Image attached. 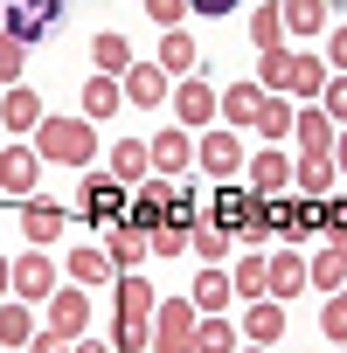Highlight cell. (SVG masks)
I'll use <instances>...</instances> for the list:
<instances>
[{
    "label": "cell",
    "mask_w": 347,
    "mask_h": 353,
    "mask_svg": "<svg viewBox=\"0 0 347 353\" xmlns=\"http://www.w3.org/2000/svg\"><path fill=\"white\" fill-rule=\"evenodd\" d=\"M8 291H15V263H8V256H0V298H8Z\"/></svg>",
    "instance_id": "cell-45"
},
{
    "label": "cell",
    "mask_w": 347,
    "mask_h": 353,
    "mask_svg": "<svg viewBox=\"0 0 347 353\" xmlns=\"http://www.w3.org/2000/svg\"><path fill=\"white\" fill-rule=\"evenodd\" d=\"M195 159H202V173H216V181H236V173L250 166V152H243V139H236V132H202Z\"/></svg>",
    "instance_id": "cell-7"
},
{
    "label": "cell",
    "mask_w": 347,
    "mask_h": 353,
    "mask_svg": "<svg viewBox=\"0 0 347 353\" xmlns=\"http://www.w3.org/2000/svg\"><path fill=\"white\" fill-rule=\"evenodd\" d=\"M264 83L257 77H236L229 90H223V118H229V132H257V118H264Z\"/></svg>",
    "instance_id": "cell-10"
},
{
    "label": "cell",
    "mask_w": 347,
    "mask_h": 353,
    "mask_svg": "<svg viewBox=\"0 0 347 353\" xmlns=\"http://www.w3.org/2000/svg\"><path fill=\"white\" fill-rule=\"evenodd\" d=\"M188 14H236V0H188Z\"/></svg>",
    "instance_id": "cell-43"
},
{
    "label": "cell",
    "mask_w": 347,
    "mask_h": 353,
    "mask_svg": "<svg viewBox=\"0 0 347 353\" xmlns=\"http://www.w3.org/2000/svg\"><path fill=\"white\" fill-rule=\"evenodd\" d=\"M111 277H118V270H111V256H104V250H91V243H84V250H70V284H111Z\"/></svg>",
    "instance_id": "cell-29"
},
{
    "label": "cell",
    "mask_w": 347,
    "mask_h": 353,
    "mask_svg": "<svg viewBox=\"0 0 347 353\" xmlns=\"http://www.w3.org/2000/svg\"><path fill=\"white\" fill-rule=\"evenodd\" d=\"M250 42H257V56L285 49V8H278V0H264V8H250Z\"/></svg>",
    "instance_id": "cell-25"
},
{
    "label": "cell",
    "mask_w": 347,
    "mask_h": 353,
    "mask_svg": "<svg viewBox=\"0 0 347 353\" xmlns=\"http://www.w3.org/2000/svg\"><path fill=\"white\" fill-rule=\"evenodd\" d=\"M326 70H333V77H347V21L326 35Z\"/></svg>",
    "instance_id": "cell-41"
},
{
    "label": "cell",
    "mask_w": 347,
    "mask_h": 353,
    "mask_svg": "<svg viewBox=\"0 0 347 353\" xmlns=\"http://www.w3.org/2000/svg\"><path fill=\"white\" fill-rule=\"evenodd\" d=\"M70 353H118V346H97V339H84V346H70Z\"/></svg>",
    "instance_id": "cell-46"
},
{
    "label": "cell",
    "mask_w": 347,
    "mask_h": 353,
    "mask_svg": "<svg viewBox=\"0 0 347 353\" xmlns=\"http://www.w3.org/2000/svg\"><path fill=\"white\" fill-rule=\"evenodd\" d=\"M278 8H285V28H292V35H319L326 14H333L326 0H278Z\"/></svg>",
    "instance_id": "cell-31"
},
{
    "label": "cell",
    "mask_w": 347,
    "mask_h": 353,
    "mask_svg": "<svg viewBox=\"0 0 347 353\" xmlns=\"http://www.w3.org/2000/svg\"><path fill=\"white\" fill-rule=\"evenodd\" d=\"M146 14H153V21L174 35V28H181V14H188V0H146Z\"/></svg>",
    "instance_id": "cell-40"
},
{
    "label": "cell",
    "mask_w": 347,
    "mask_h": 353,
    "mask_svg": "<svg viewBox=\"0 0 347 353\" xmlns=\"http://www.w3.org/2000/svg\"><path fill=\"white\" fill-rule=\"evenodd\" d=\"M35 173H42L35 145H0V188H8L15 201H35Z\"/></svg>",
    "instance_id": "cell-9"
},
{
    "label": "cell",
    "mask_w": 347,
    "mask_h": 353,
    "mask_svg": "<svg viewBox=\"0 0 347 353\" xmlns=\"http://www.w3.org/2000/svg\"><path fill=\"white\" fill-rule=\"evenodd\" d=\"M333 166H340V181H347V125H340V139H333Z\"/></svg>",
    "instance_id": "cell-44"
},
{
    "label": "cell",
    "mask_w": 347,
    "mask_h": 353,
    "mask_svg": "<svg viewBox=\"0 0 347 353\" xmlns=\"http://www.w3.org/2000/svg\"><path fill=\"white\" fill-rule=\"evenodd\" d=\"M319 111H326L333 125H347V77H326V90H319Z\"/></svg>",
    "instance_id": "cell-39"
},
{
    "label": "cell",
    "mask_w": 347,
    "mask_h": 353,
    "mask_svg": "<svg viewBox=\"0 0 347 353\" xmlns=\"http://www.w3.org/2000/svg\"><path fill=\"white\" fill-rule=\"evenodd\" d=\"M174 104H181V125L188 132H209L216 118H223V97L202 83V77H181V90H174Z\"/></svg>",
    "instance_id": "cell-11"
},
{
    "label": "cell",
    "mask_w": 347,
    "mask_h": 353,
    "mask_svg": "<svg viewBox=\"0 0 347 353\" xmlns=\"http://www.w3.org/2000/svg\"><path fill=\"white\" fill-rule=\"evenodd\" d=\"M195 353H236V325L216 312V319H202V332H195Z\"/></svg>",
    "instance_id": "cell-35"
},
{
    "label": "cell",
    "mask_w": 347,
    "mask_h": 353,
    "mask_svg": "<svg viewBox=\"0 0 347 353\" xmlns=\"http://www.w3.org/2000/svg\"><path fill=\"white\" fill-rule=\"evenodd\" d=\"M236 298H271V256L264 250H250V256H236Z\"/></svg>",
    "instance_id": "cell-26"
},
{
    "label": "cell",
    "mask_w": 347,
    "mask_h": 353,
    "mask_svg": "<svg viewBox=\"0 0 347 353\" xmlns=\"http://www.w3.org/2000/svg\"><path fill=\"white\" fill-rule=\"evenodd\" d=\"M160 70H167V77H188V70H195V42H188L181 28L160 35Z\"/></svg>",
    "instance_id": "cell-34"
},
{
    "label": "cell",
    "mask_w": 347,
    "mask_h": 353,
    "mask_svg": "<svg viewBox=\"0 0 347 353\" xmlns=\"http://www.w3.org/2000/svg\"><path fill=\"white\" fill-rule=\"evenodd\" d=\"M118 90H125L132 104H167V70H160V63H132V70L118 77Z\"/></svg>",
    "instance_id": "cell-24"
},
{
    "label": "cell",
    "mask_w": 347,
    "mask_h": 353,
    "mask_svg": "<svg viewBox=\"0 0 347 353\" xmlns=\"http://www.w3.org/2000/svg\"><path fill=\"white\" fill-rule=\"evenodd\" d=\"M0 132H8V125H0Z\"/></svg>",
    "instance_id": "cell-48"
},
{
    "label": "cell",
    "mask_w": 347,
    "mask_h": 353,
    "mask_svg": "<svg viewBox=\"0 0 347 353\" xmlns=\"http://www.w3.org/2000/svg\"><path fill=\"white\" fill-rule=\"evenodd\" d=\"M35 152L56 159V166H84V173H91V166H97V132H91V118H56V111H49V118L35 125Z\"/></svg>",
    "instance_id": "cell-2"
},
{
    "label": "cell",
    "mask_w": 347,
    "mask_h": 353,
    "mask_svg": "<svg viewBox=\"0 0 347 353\" xmlns=\"http://www.w3.org/2000/svg\"><path fill=\"white\" fill-rule=\"evenodd\" d=\"M292 125H299V111H292V97H264V118H257V132L278 145V139H292Z\"/></svg>",
    "instance_id": "cell-33"
},
{
    "label": "cell",
    "mask_w": 347,
    "mask_h": 353,
    "mask_svg": "<svg viewBox=\"0 0 347 353\" xmlns=\"http://www.w3.org/2000/svg\"><path fill=\"white\" fill-rule=\"evenodd\" d=\"M326 56H292V49H271V56H257V83L271 90V97H319L326 90Z\"/></svg>",
    "instance_id": "cell-1"
},
{
    "label": "cell",
    "mask_w": 347,
    "mask_h": 353,
    "mask_svg": "<svg viewBox=\"0 0 347 353\" xmlns=\"http://www.w3.org/2000/svg\"><path fill=\"white\" fill-rule=\"evenodd\" d=\"M104 159H111L104 173H111V181H125V188H146V181H153V145H146V139H118Z\"/></svg>",
    "instance_id": "cell-12"
},
{
    "label": "cell",
    "mask_w": 347,
    "mask_h": 353,
    "mask_svg": "<svg viewBox=\"0 0 347 353\" xmlns=\"http://www.w3.org/2000/svg\"><path fill=\"white\" fill-rule=\"evenodd\" d=\"M63 8H70V0H8V28H0V35H15L21 49H35L63 21Z\"/></svg>",
    "instance_id": "cell-6"
},
{
    "label": "cell",
    "mask_w": 347,
    "mask_h": 353,
    "mask_svg": "<svg viewBox=\"0 0 347 353\" xmlns=\"http://www.w3.org/2000/svg\"><path fill=\"white\" fill-rule=\"evenodd\" d=\"M312 284V270H306V256L285 243V250H271V298H299Z\"/></svg>",
    "instance_id": "cell-20"
},
{
    "label": "cell",
    "mask_w": 347,
    "mask_h": 353,
    "mask_svg": "<svg viewBox=\"0 0 347 353\" xmlns=\"http://www.w3.org/2000/svg\"><path fill=\"white\" fill-rule=\"evenodd\" d=\"M146 145H153V173H160V181H174V173L195 159V139L188 132H153Z\"/></svg>",
    "instance_id": "cell-22"
},
{
    "label": "cell",
    "mask_w": 347,
    "mask_h": 353,
    "mask_svg": "<svg viewBox=\"0 0 347 353\" xmlns=\"http://www.w3.org/2000/svg\"><path fill=\"white\" fill-rule=\"evenodd\" d=\"M188 229H195V222H160V229H153V256H181V250H188Z\"/></svg>",
    "instance_id": "cell-38"
},
{
    "label": "cell",
    "mask_w": 347,
    "mask_h": 353,
    "mask_svg": "<svg viewBox=\"0 0 347 353\" xmlns=\"http://www.w3.org/2000/svg\"><path fill=\"white\" fill-rule=\"evenodd\" d=\"M209 222H223L236 243H264L271 229H264V194L257 188H216V215Z\"/></svg>",
    "instance_id": "cell-3"
},
{
    "label": "cell",
    "mask_w": 347,
    "mask_h": 353,
    "mask_svg": "<svg viewBox=\"0 0 347 353\" xmlns=\"http://www.w3.org/2000/svg\"><path fill=\"white\" fill-rule=\"evenodd\" d=\"M77 215L84 222H97V229H111V222H125V181H111V173H84V188H77Z\"/></svg>",
    "instance_id": "cell-5"
},
{
    "label": "cell",
    "mask_w": 347,
    "mask_h": 353,
    "mask_svg": "<svg viewBox=\"0 0 347 353\" xmlns=\"http://www.w3.org/2000/svg\"><path fill=\"white\" fill-rule=\"evenodd\" d=\"M49 111H42V97L28 90V83H15V90H0V125L8 132H35Z\"/></svg>",
    "instance_id": "cell-19"
},
{
    "label": "cell",
    "mask_w": 347,
    "mask_h": 353,
    "mask_svg": "<svg viewBox=\"0 0 347 353\" xmlns=\"http://www.w3.org/2000/svg\"><path fill=\"white\" fill-rule=\"evenodd\" d=\"M188 250H195L202 263H223V256L236 250V236H229L223 222H195V229H188Z\"/></svg>",
    "instance_id": "cell-27"
},
{
    "label": "cell",
    "mask_w": 347,
    "mask_h": 353,
    "mask_svg": "<svg viewBox=\"0 0 347 353\" xmlns=\"http://www.w3.org/2000/svg\"><path fill=\"white\" fill-rule=\"evenodd\" d=\"M188 298H195V312H202V319H216V312H229V305H236V284H229V270H223V263H209V270L195 277V291H188Z\"/></svg>",
    "instance_id": "cell-16"
},
{
    "label": "cell",
    "mask_w": 347,
    "mask_h": 353,
    "mask_svg": "<svg viewBox=\"0 0 347 353\" xmlns=\"http://www.w3.org/2000/svg\"><path fill=\"white\" fill-rule=\"evenodd\" d=\"M292 188H299L306 201H326V194L340 188V166H333V159H306V152H299V159H292Z\"/></svg>",
    "instance_id": "cell-18"
},
{
    "label": "cell",
    "mask_w": 347,
    "mask_h": 353,
    "mask_svg": "<svg viewBox=\"0 0 347 353\" xmlns=\"http://www.w3.org/2000/svg\"><path fill=\"white\" fill-rule=\"evenodd\" d=\"M91 56H97V70H104V77H125V70H132V49H125V35H111V28L91 42Z\"/></svg>",
    "instance_id": "cell-32"
},
{
    "label": "cell",
    "mask_w": 347,
    "mask_h": 353,
    "mask_svg": "<svg viewBox=\"0 0 347 353\" xmlns=\"http://www.w3.org/2000/svg\"><path fill=\"white\" fill-rule=\"evenodd\" d=\"M21 70H28V49H21L15 35H0V90H15V83H21Z\"/></svg>",
    "instance_id": "cell-37"
},
{
    "label": "cell",
    "mask_w": 347,
    "mask_h": 353,
    "mask_svg": "<svg viewBox=\"0 0 347 353\" xmlns=\"http://www.w3.org/2000/svg\"><path fill=\"white\" fill-rule=\"evenodd\" d=\"M243 339H250V346H278V339H285V305H278V298H257V305L243 312Z\"/></svg>",
    "instance_id": "cell-21"
},
{
    "label": "cell",
    "mask_w": 347,
    "mask_h": 353,
    "mask_svg": "<svg viewBox=\"0 0 347 353\" xmlns=\"http://www.w3.org/2000/svg\"><path fill=\"white\" fill-rule=\"evenodd\" d=\"M250 353H264V346H250Z\"/></svg>",
    "instance_id": "cell-47"
},
{
    "label": "cell",
    "mask_w": 347,
    "mask_h": 353,
    "mask_svg": "<svg viewBox=\"0 0 347 353\" xmlns=\"http://www.w3.org/2000/svg\"><path fill=\"white\" fill-rule=\"evenodd\" d=\"M35 339V319L21 298H0V346H28Z\"/></svg>",
    "instance_id": "cell-30"
},
{
    "label": "cell",
    "mask_w": 347,
    "mask_h": 353,
    "mask_svg": "<svg viewBox=\"0 0 347 353\" xmlns=\"http://www.w3.org/2000/svg\"><path fill=\"white\" fill-rule=\"evenodd\" d=\"M319 332H326L333 346H347V284L326 291V305H319Z\"/></svg>",
    "instance_id": "cell-36"
},
{
    "label": "cell",
    "mask_w": 347,
    "mask_h": 353,
    "mask_svg": "<svg viewBox=\"0 0 347 353\" xmlns=\"http://www.w3.org/2000/svg\"><path fill=\"white\" fill-rule=\"evenodd\" d=\"M28 353H70V339L49 325V332H35V339H28Z\"/></svg>",
    "instance_id": "cell-42"
},
{
    "label": "cell",
    "mask_w": 347,
    "mask_h": 353,
    "mask_svg": "<svg viewBox=\"0 0 347 353\" xmlns=\"http://www.w3.org/2000/svg\"><path fill=\"white\" fill-rule=\"evenodd\" d=\"M292 139H299V152H306V159H333V139H340V125H333L319 104H306V111H299V125H292Z\"/></svg>",
    "instance_id": "cell-13"
},
{
    "label": "cell",
    "mask_w": 347,
    "mask_h": 353,
    "mask_svg": "<svg viewBox=\"0 0 347 353\" xmlns=\"http://www.w3.org/2000/svg\"><path fill=\"white\" fill-rule=\"evenodd\" d=\"M195 332H202L195 298H160V312H153V353H195Z\"/></svg>",
    "instance_id": "cell-4"
},
{
    "label": "cell",
    "mask_w": 347,
    "mask_h": 353,
    "mask_svg": "<svg viewBox=\"0 0 347 353\" xmlns=\"http://www.w3.org/2000/svg\"><path fill=\"white\" fill-rule=\"evenodd\" d=\"M104 256H111L118 277H132V270L153 256V236H146L139 222H111V229H104Z\"/></svg>",
    "instance_id": "cell-8"
},
{
    "label": "cell",
    "mask_w": 347,
    "mask_h": 353,
    "mask_svg": "<svg viewBox=\"0 0 347 353\" xmlns=\"http://www.w3.org/2000/svg\"><path fill=\"white\" fill-rule=\"evenodd\" d=\"M49 325H56L63 339H77V332L91 325V298H84L77 284H56V298H49Z\"/></svg>",
    "instance_id": "cell-17"
},
{
    "label": "cell",
    "mask_w": 347,
    "mask_h": 353,
    "mask_svg": "<svg viewBox=\"0 0 347 353\" xmlns=\"http://www.w3.org/2000/svg\"><path fill=\"white\" fill-rule=\"evenodd\" d=\"M63 229H70V208H56V201H42V194H35V201H21V236H28L35 250H42V243H56Z\"/></svg>",
    "instance_id": "cell-15"
},
{
    "label": "cell",
    "mask_w": 347,
    "mask_h": 353,
    "mask_svg": "<svg viewBox=\"0 0 347 353\" xmlns=\"http://www.w3.org/2000/svg\"><path fill=\"white\" fill-rule=\"evenodd\" d=\"M243 173H250V188H257V194H285V188H292V159H285L278 145H264Z\"/></svg>",
    "instance_id": "cell-23"
},
{
    "label": "cell",
    "mask_w": 347,
    "mask_h": 353,
    "mask_svg": "<svg viewBox=\"0 0 347 353\" xmlns=\"http://www.w3.org/2000/svg\"><path fill=\"white\" fill-rule=\"evenodd\" d=\"M118 104H125L118 77H91V83H84V118H91V125H97V118H111Z\"/></svg>",
    "instance_id": "cell-28"
},
{
    "label": "cell",
    "mask_w": 347,
    "mask_h": 353,
    "mask_svg": "<svg viewBox=\"0 0 347 353\" xmlns=\"http://www.w3.org/2000/svg\"><path fill=\"white\" fill-rule=\"evenodd\" d=\"M15 298H21V305H28V298H56V263H49V250L15 256Z\"/></svg>",
    "instance_id": "cell-14"
}]
</instances>
